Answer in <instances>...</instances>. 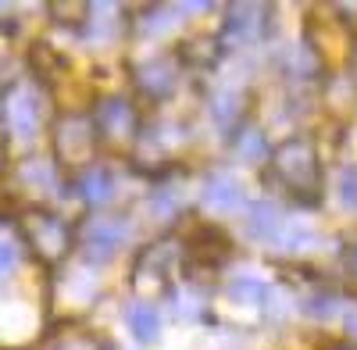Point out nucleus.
I'll list each match as a JSON object with an SVG mask.
<instances>
[{
  "mask_svg": "<svg viewBox=\"0 0 357 350\" xmlns=\"http://www.w3.org/2000/svg\"><path fill=\"white\" fill-rule=\"evenodd\" d=\"M286 247H293V250H304V247H311L318 236H314V229L307 225V222H301V218H293V222H282V236H279Z\"/></svg>",
  "mask_w": 357,
  "mask_h": 350,
  "instance_id": "nucleus-10",
  "label": "nucleus"
},
{
  "mask_svg": "<svg viewBox=\"0 0 357 350\" xmlns=\"http://www.w3.org/2000/svg\"><path fill=\"white\" fill-rule=\"evenodd\" d=\"M11 132L18 139H33L40 132V104L33 90H18L11 97Z\"/></svg>",
  "mask_w": 357,
  "mask_h": 350,
  "instance_id": "nucleus-3",
  "label": "nucleus"
},
{
  "mask_svg": "<svg viewBox=\"0 0 357 350\" xmlns=\"http://www.w3.org/2000/svg\"><path fill=\"white\" fill-rule=\"evenodd\" d=\"M336 311H340V300L333 294H318V297L304 300V314H311V318H333Z\"/></svg>",
  "mask_w": 357,
  "mask_h": 350,
  "instance_id": "nucleus-12",
  "label": "nucleus"
},
{
  "mask_svg": "<svg viewBox=\"0 0 357 350\" xmlns=\"http://www.w3.org/2000/svg\"><path fill=\"white\" fill-rule=\"evenodd\" d=\"M240 154L250 158V161H264V139H261V132H243V139H240Z\"/></svg>",
  "mask_w": 357,
  "mask_h": 350,
  "instance_id": "nucleus-13",
  "label": "nucleus"
},
{
  "mask_svg": "<svg viewBox=\"0 0 357 350\" xmlns=\"http://www.w3.org/2000/svg\"><path fill=\"white\" fill-rule=\"evenodd\" d=\"M275 168H279V175H282V179H286L293 190L314 186V179H318L314 154L307 151V143H301V139H289L286 147L275 154Z\"/></svg>",
  "mask_w": 357,
  "mask_h": 350,
  "instance_id": "nucleus-1",
  "label": "nucleus"
},
{
  "mask_svg": "<svg viewBox=\"0 0 357 350\" xmlns=\"http://www.w3.org/2000/svg\"><path fill=\"white\" fill-rule=\"evenodd\" d=\"M347 326H350V333L357 336V311H350V314H347Z\"/></svg>",
  "mask_w": 357,
  "mask_h": 350,
  "instance_id": "nucleus-15",
  "label": "nucleus"
},
{
  "mask_svg": "<svg viewBox=\"0 0 357 350\" xmlns=\"http://www.w3.org/2000/svg\"><path fill=\"white\" fill-rule=\"evenodd\" d=\"M25 232H29V240H33L40 250L47 254H61L65 250V225L50 218V215H29L25 218Z\"/></svg>",
  "mask_w": 357,
  "mask_h": 350,
  "instance_id": "nucleus-4",
  "label": "nucleus"
},
{
  "mask_svg": "<svg viewBox=\"0 0 357 350\" xmlns=\"http://www.w3.org/2000/svg\"><path fill=\"white\" fill-rule=\"evenodd\" d=\"M15 265H18V247H15V240L0 236V275H8Z\"/></svg>",
  "mask_w": 357,
  "mask_h": 350,
  "instance_id": "nucleus-14",
  "label": "nucleus"
},
{
  "mask_svg": "<svg viewBox=\"0 0 357 350\" xmlns=\"http://www.w3.org/2000/svg\"><path fill=\"white\" fill-rule=\"evenodd\" d=\"M340 204L347 211H357V165H347L340 172Z\"/></svg>",
  "mask_w": 357,
  "mask_h": 350,
  "instance_id": "nucleus-11",
  "label": "nucleus"
},
{
  "mask_svg": "<svg viewBox=\"0 0 357 350\" xmlns=\"http://www.w3.org/2000/svg\"><path fill=\"white\" fill-rule=\"evenodd\" d=\"M204 204H207V208H215V211H236V208L243 204V186H240V179H236V175H229V172L211 175V179H207V186H204Z\"/></svg>",
  "mask_w": 357,
  "mask_h": 350,
  "instance_id": "nucleus-2",
  "label": "nucleus"
},
{
  "mask_svg": "<svg viewBox=\"0 0 357 350\" xmlns=\"http://www.w3.org/2000/svg\"><path fill=\"white\" fill-rule=\"evenodd\" d=\"M247 232H250L254 240H261V243L279 240V236H282V218H279V211L272 208V204H254V208L247 211Z\"/></svg>",
  "mask_w": 357,
  "mask_h": 350,
  "instance_id": "nucleus-5",
  "label": "nucleus"
},
{
  "mask_svg": "<svg viewBox=\"0 0 357 350\" xmlns=\"http://www.w3.org/2000/svg\"><path fill=\"white\" fill-rule=\"evenodd\" d=\"M126 322L139 343H154L161 336V311L154 304H132L126 311Z\"/></svg>",
  "mask_w": 357,
  "mask_h": 350,
  "instance_id": "nucleus-6",
  "label": "nucleus"
},
{
  "mask_svg": "<svg viewBox=\"0 0 357 350\" xmlns=\"http://www.w3.org/2000/svg\"><path fill=\"white\" fill-rule=\"evenodd\" d=\"M114 175L107 172V168H93L82 179V197L89 200V204H107L111 197H114Z\"/></svg>",
  "mask_w": 357,
  "mask_h": 350,
  "instance_id": "nucleus-8",
  "label": "nucleus"
},
{
  "mask_svg": "<svg viewBox=\"0 0 357 350\" xmlns=\"http://www.w3.org/2000/svg\"><path fill=\"white\" fill-rule=\"evenodd\" d=\"M97 122H100V129L111 132V136H129V129H132V111H129L122 100H107V104H100Z\"/></svg>",
  "mask_w": 357,
  "mask_h": 350,
  "instance_id": "nucleus-7",
  "label": "nucleus"
},
{
  "mask_svg": "<svg viewBox=\"0 0 357 350\" xmlns=\"http://www.w3.org/2000/svg\"><path fill=\"white\" fill-rule=\"evenodd\" d=\"M268 297H272V289H268L264 279H232L229 282V300L236 304H264Z\"/></svg>",
  "mask_w": 357,
  "mask_h": 350,
  "instance_id": "nucleus-9",
  "label": "nucleus"
}]
</instances>
